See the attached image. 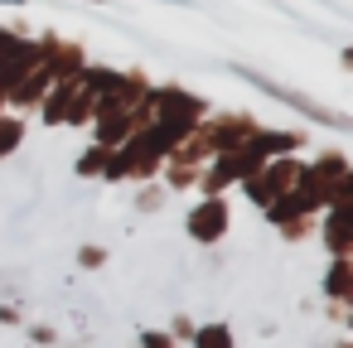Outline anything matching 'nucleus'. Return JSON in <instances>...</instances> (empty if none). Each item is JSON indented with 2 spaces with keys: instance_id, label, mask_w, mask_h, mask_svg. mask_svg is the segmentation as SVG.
I'll list each match as a JSON object with an SVG mask.
<instances>
[{
  "instance_id": "nucleus-1",
  "label": "nucleus",
  "mask_w": 353,
  "mask_h": 348,
  "mask_svg": "<svg viewBox=\"0 0 353 348\" xmlns=\"http://www.w3.org/2000/svg\"><path fill=\"white\" fill-rule=\"evenodd\" d=\"M223 227H228V208H223V198H208V203H199V208H194V218H189V232H194L199 242H213V237H223Z\"/></svg>"
},
{
  "instance_id": "nucleus-2",
  "label": "nucleus",
  "mask_w": 353,
  "mask_h": 348,
  "mask_svg": "<svg viewBox=\"0 0 353 348\" xmlns=\"http://www.w3.org/2000/svg\"><path fill=\"white\" fill-rule=\"evenodd\" d=\"M232 338H228V329L223 324H213V329H199V348H228Z\"/></svg>"
},
{
  "instance_id": "nucleus-3",
  "label": "nucleus",
  "mask_w": 353,
  "mask_h": 348,
  "mask_svg": "<svg viewBox=\"0 0 353 348\" xmlns=\"http://www.w3.org/2000/svg\"><path fill=\"white\" fill-rule=\"evenodd\" d=\"M15 141H20V121H0V155H6Z\"/></svg>"
},
{
  "instance_id": "nucleus-4",
  "label": "nucleus",
  "mask_w": 353,
  "mask_h": 348,
  "mask_svg": "<svg viewBox=\"0 0 353 348\" xmlns=\"http://www.w3.org/2000/svg\"><path fill=\"white\" fill-rule=\"evenodd\" d=\"M343 285H348V266L339 261V266H334V276H329V290H334V295H343Z\"/></svg>"
},
{
  "instance_id": "nucleus-5",
  "label": "nucleus",
  "mask_w": 353,
  "mask_h": 348,
  "mask_svg": "<svg viewBox=\"0 0 353 348\" xmlns=\"http://www.w3.org/2000/svg\"><path fill=\"white\" fill-rule=\"evenodd\" d=\"M145 348H170V338L165 334H145Z\"/></svg>"
}]
</instances>
